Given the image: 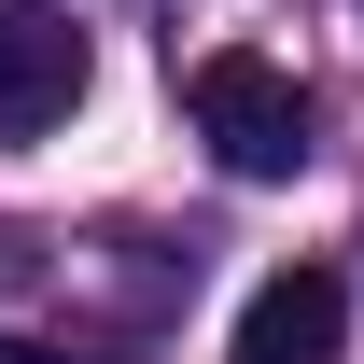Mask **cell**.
<instances>
[{
    "mask_svg": "<svg viewBox=\"0 0 364 364\" xmlns=\"http://www.w3.org/2000/svg\"><path fill=\"white\" fill-rule=\"evenodd\" d=\"M336 336H350L336 267H280L267 294L238 309V364H336Z\"/></svg>",
    "mask_w": 364,
    "mask_h": 364,
    "instance_id": "cell-3",
    "label": "cell"
},
{
    "mask_svg": "<svg viewBox=\"0 0 364 364\" xmlns=\"http://www.w3.org/2000/svg\"><path fill=\"white\" fill-rule=\"evenodd\" d=\"M0 364H70V350H43V336H0Z\"/></svg>",
    "mask_w": 364,
    "mask_h": 364,
    "instance_id": "cell-4",
    "label": "cell"
},
{
    "mask_svg": "<svg viewBox=\"0 0 364 364\" xmlns=\"http://www.w3.org/2000/svg\"><path fill=\"white\" fill-rule=\"evenodd\" d=\"M182 112H196V140H210L238 182H294L309 168V85H294L280 56H238V43L196 56V70H182Z\"/></svg>",
    "mask_w": 364,
    "mask_h": 364,
    "instance_id": "cell-1",
    "label": "cell"
},
{
    "mask_svg": "<svg viewBox=\"0 0 364 364\" xmlns=\"http://www.w3.org/2000/svg\"><path fill=\"white\" fill-rule=\"evenodd\" d=\"M85 112V28L70 0H0V140H56Z\"/></svg>",
    "mask_w": 364,
    "mask_h": 364,
    "instance_id": "cell-2",
    "label": "cell"
}]
</instances>
